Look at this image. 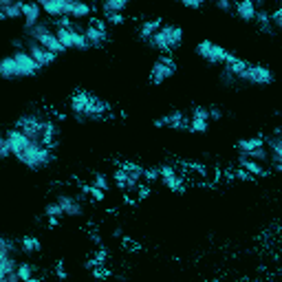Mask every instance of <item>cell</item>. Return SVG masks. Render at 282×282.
Listing matches in <instances>:
<instances>
[{
    "instance_id": "6da1fadb",
    "label": "cell",
    "mask_w": 282,
    "mask_h": 282,
    "mask_svg": "<svg viewBox=\"0 0 282 282\" xmlns=\"http://www.w3.org/2000/svg\"><path fill=\"white\" fill-rule=\"evenodd\" d=\"M4 137H7L9 143H11L13 157H16L22 165L31 167V170H40V167H44L53 159L51 150L44 148V145L38 143V141H29L18 128H11Z\"/></svg>"
},
{
    "instance_id": "7a4b0ae2",
    "label": "cell",
    "mask_w": 282,
    "mask_h": 282,
    "mask_svg": "<svg viewBox=\"0 0 282 282\" xmlns=\"http://www.w3.org/2000/svg\"><path fill=\"white\" fill-rule=\"evenodd\" d=\"M70 110H73L75 115H79V117L95 119V117H104V115L108 113V104L93 95H88V93L79 91L70 97Z\"/></svg>"
},
{
    "instance_id": "3957f363",
    "label": "cell",
    "mask_w": 282,
    "mask_h": 282,
    "mask_svg": "<svg viewBox=\"0 0 282 282\" xmlns=\"http://www.w3.org/2000/svg\"><path fill=\"white\" fill-rule=\"evenodd\" d=\"M183 40V29L181 26H172V24H163L157 33L150 38V44L159 51H172L176 48Z\"/></svg>"
},
{
    "instance_id": "277c9868",
    "label": "cell",
    "mask_w": 282,
    "mask_h": 282,
    "mask_svg": "<svg viewBox=\"0 0 282 282\" xmlns=\"http://www.w3.org/2000/svg\"><path fill=\"white\" fill-rule=\"evenodd\" d=\"M29 35H31V40H33L35 44H40V47H44L47 51H51V53H64L66 48L60 44V40H57V35H55V31H51L47 24H38L35 29H31L29 31Z\"/></svg>"
},
{
    "instance_id": "5b68a950",
    "label": "cell",
    "mask_w": 282,
    "mask_h": 282,
    "mask_svg": "<svg viewBox=\"0 0 282 282\" xmlns=\"http://www.w3.org/2000/svg\"><path fill=\"white\" fill-rule=\"evenodd\" d=\"M44 123H47V121H42V119L29 115V117H20V119H18L16 128L29 141H38V143H40V141H42V132H44Z\"/></svg>"
},
{
    "instance_id": "8992f818",
    "label": "cell",
    "mask_w": 282,
    "mask_h": 282,
    "mask_svg": "<svg viewBox=\"0 0 282 282\" xmlns=\"http://www.w3.org/2000/svg\"><path fill=\"white\" fill-rule=\"evenodd\" d=\"M196 53L203 57V60H207L210 64H225L229 57V51H225L223 47H218V44L210 42V40H203V42L196 44Z\"/></svg>"
},
{
    "instance_id": "52a82bcc",
    "label": "cell",
    "mask_w": 282,
    "mask_h": 282,
    "mask_svg": "<svg viewBox=\"0 0 282 282\" xmlns=\"http://www.w3.org/2000/svg\"><path fill=\"white\" fill-rule=\"evenodd\" d=\"M238 79L242 82H249V84H256V86H267V84L273 82V73L267 69V66H258V64H249L242 75Z\"/></svg>"
},
{
    "instance_id": "ba28073f",
    "label": "cell",
    "mask_w": 282,
    "mask_h": 282,
    "mask_svg": "<svg viewBox=\"0 0 282 282\" xmlns=\"http://www.w3.org/2000/svg\"><path fill=\"white\" fill-rule=\"evenodd\" d=\"M172 75H174V60H172V55H161L152 64L150 84H163L167 77H172Z\"/></svg>"
},
{
    "instance_id": "9c48e42d",
    "label": "cell",
    "mask_w": 282,
    "mask_h": 282,
    "mask_svg": "<svg viewBox=\"0 0 282 282\" xmlns=\"http://www.w3.org/2000/svg\"><path fill=\"white\" fill-rule=\"evenodd\" d=\"M55 35H57V40H60V44L64 48H86L88 47L84 33H79L77 29H62V26H57Z\"/></svg>"
},
{
    "instance_id": "30bf717a",
    "label": "cell",
    "mask_w": 282,
    "mask_h": 282,
    "mask_svg": "<svg viewBox=\"0 0 282 282\" xmlns=\"http://www.w3.org/2000/svg\"><path fill=\"white\" fill-rule=\"evenodd\" d=\"M75 0H42L40 7L42 11H47L51 18H70Z\"/></svg>"
},
{
    "instance_id": "8fae6325",
    "label": "cell",
    "mask_w": 282,
    "mask_h": 282,
    "mask_svg": "<svg viewBox=\"0 0 282 282\" xmlns=\"http://www.w3.org/2000/svg\"><path fill=\"white\" fill-rule=\"evenodd\" d=\"M13 60H16V64H18V75H20V77H33L40 70V66L35 64V60L29 53L18 51V53H13Z\"/></svg>"
},
{
    "instance_id": "7c38bea8",
    "label": "cell",
    "mask_w": 282,
    "mask_h": 282,
    "mask_svg": "<svg viewBox=\"0 0 282 282\" xmlns=\"http://www.w3.org/2000/svg\"><path fill=\"white\" fill-rule=\"evenodd\" d=\"M29 53L31 57L35 60V64L40 66V69H44V66H48L51 62H55V53H51V51H47L44 47H40V44H35V42H31L29 44Z\"/></svg>"
},
{
    "instance_id": "4fadbf2b",
    "label": "cell",
    "mask_w": 282,
    "mask_h": 282,
    "mask_svg": "<svg viewBox=\"0 0 282 282\" xmlns=\"http://www.w3.org/2000/svg\"><path fill=\"white\" fill-rule=\"evenodd\" d=\"M207 123H210V110L207 108H196L189 117V132H205Z\"/></svg>"
},
{
    "instance_id": "5bb4252c",
    "label": "cell",
    "mask_w": 282,
    "mask_h": 282,
    "mask_svg": "<svg viewBox=\"0 0 282 282\" xmlns=\"http://www.w3.org/2000/svg\"><path fill=\"white\" fill-rule=\"evenodd\" d=\"M159 172H161V183L165 185L167 189H172V192H181V188H183V181H181V176L174 172V167L163 165Z\"/></svg>"
},
{
    "instance_id": "9a60e30c",
    "label": "cell",
    "mask_w": 282,
    "mask_h": 282,
    "mask_svg": "<svg viewBox=\"0 0 282 282\" xmlns=\"http://www.w3.org/2000/svg\"><path fill=\"white\" fill-rule=\"evenodd\" d=\"M40 11H42V7H40V2H24V11H22V18H24V29H35V26L40 24Z\"/></svg>"
},
{
    "instance_id": "2e32d148",
    "label": "cell",
    "mask_w": 282,
    "mask_h": 282,
    "mask_svg": "<svg viewBox=\"0 0 282 282\" xmlns=\"http://www.w3.org/2000/svg\"><path fill=\"white\" fill-rule=\"evenodd\" d=\"M24 11V2H13V0H0V18L9 20V18H22Z\"/></svg>"
},
{
    "instance_id": "e0dca14e",
    "label": "cell",
    "mask_w": 282,
    "mask_h": 282,
    "mask_svg": "<svg viewBox=\"0 0 282 282\" xmlns=\"http://www.w3.org/2000/svg\"><path fill=\"white\" fill-rule=\"evenodd\" d=\"M154 126H170V128H189V119L183 113H172L167 117H161L154 121Z\"/></svg>"
},
{
    "instance_id": "ac0fdd59",
    "label": "cell",
    "mask_w": 282,
    "mask_h": 282,
    "mask_svg": "<svg viewBox=\"0 0 282 282\" xmlns=\"http://www.w3.org/2000/svg\"><path fill=\"white\" fill-rule=\"evenodd\" d=\"M84 38H86L88 47H99L106 42V29H99L97 24H88L84 29Z\"/></svg>"
},
{
    "instance_id": "d6986e66",
    "label": "cell",
    "mask_w": 282,
    "mask_h": 282,
    "mask_svg": "<svg viewBox=\"0 0 282 282\" xmlns=\"http://www.w3.org/2000/svg\"><path fill=\"white\" fill-rule=\"evenodd\" d=\"M247 66H249V64H247L245 60H240V57L232 55V53H229L227 62H225V70H227L229 75H234V77H240V75H242V70H245Z\"/></svg>"
},
{
    "instance_id": "ffe728a7",
    "label": "cell",
    "mask_w": 282,
    "mask_h": 282,
    "mask_svg": "<svg viewBox=\"0 0 282 282\" xmlns=\"http://www.w3.org/2000/svg\"><path fill=\"white\" fill-rule=\"evenodd\" d=\"M236 13H238V18H242V20H256V4H254V0H240V2L236 4Z\"/></svg>"
},
{
    "instance_id": "44dd1931",
    "label": "cell",
    "mask_w": 282,
    "mask_h": 282,
    "mask_svg": "<svg viewBox=\"0 0 282 282\" xmlns=\"http://www.w3.org/2000/svg\"><path fill=\"white\" fill-rule=\"evenodd\" d=\"M57 205H60L62 210H64V214H69V216L82 214V207H79V203L73 201L70 196H64V194H60V196H57Z\"/></svg>"
},
{
    "instance_id": "7402d4cb",
    "label": "cell",
    "mask_w": 282,
    "mask_h": 282,
    "mask_svg": "<svg viewBox=\"0 0 282 282\" xmlns=\"http://www.w3.org/2000/svg\"><path fill=\"white\" fill-rule=\"evenodd\" d=\"M123 170L128 172V189H135L137 185L141 183V179H143V170L137 167V165H132V163H126Z\"/></svg>"
},
{
    "instance_id": "603a6c76",
    "label": "cell",
    "mask_w": 282,
    "mask_h": 282,
    "mask_svg": "<svg viewBox=\"0 0 282 282\" xmlns=\"http://www.w3.org/2000/svg\"><path fill=\"white\" fill-rule=\"evenodd\" d=\"M260 148H264V139H262V137H254V139L238 141V150H240V154H249V152L260 150Z\"/></svg>"
},
{
    "instance_id": "cb8c5ba5",
    "label": "cell",
    "mask_w": 282,
    "mask_h": 282,
    "mask_svg": "<svg viewBox=\"0 0 282 282\" xmlns=\"http://www.w3.org/2000/svg\"><path fill=\"white\" fill-rule=\"evenodd\" d=\"M240 167L247 172V174H254V176H264V170L260 167L258 161H251V159H247L245 154H240Z\"/></svg>"
},
{
    "instance_id": "d4e9b609",
    "label": "cell",
    "mask_w": 282,
    "mask_h": 282,
    "mask_svg": "<svg viewBox=\"0 0 282 282\" xmlns=\"http://www.w3.org/2000/svg\"><path fill=\"white\" fill-rule=\"evenodd\" d=\"M161 18H154V20H148V22H143V24H141V29H139V35L141 38H145V40H150L152 38L154 33H157L159 29H161Z\"/></svg>"
},
{
    "instance_id": "484cf974",
    "label": "cell",
    "mask_w": 282,
    "mask_h": 282,
    "mask_svg": "<svg viewBox=\"0 0 282 282\" xmlns=\"http://www.w3.org/2000/svg\"><path fill=\"white\" fill-rule=\"evenodd\" d=\"M18 271V260L13 256H2L0 258V278L11 276V273Z\"/></svg>"
},
{
    "instance_id": "4316f807",
    "label": "cell",
    "mask_w": 282,
    "mask_h": 282,
    "mask_svg": "<svg viewBox=\"0 0 282 282\" xmlns=\"http://www.w3.org/2000/svg\"><path fill=\"white\" fill-rule=\"evenodd\" d=\"M20 251L22 254H38L40 251V240L33 236H24L20 240Z\"/></svg>"
},
{
    "instance_id": "83f0119b",
    "label": "cell",
    "mask_w": 282,
    "mask_h": 282,
    "mask_svg": "<svg viewBox=\"0 0 282 282\" xmlns=\"http://www.w3.org/2000/svg\"><path fill=\"white\" fill-rule=\"evenodd\" d=\"M126 7H128V0H106V2L101 4L106 16H108V13H121Z\"/></svg>"
},
{
    "instance_id": "f1b7e54d",
    "label": "cell",
    "mask_w": 282,
    "mask_h": 282,
    "mask_svg": "<svg viewBox=\"0 0 282 282\" xmlns=\"http://www.w3.org/2000/svg\"><path fill=\"white\" fill-rule=\"evenodd\" d=\"M55 123L53 121H47L44 123V132H42V141H40V143L44 145V148H51L53 143H55Z\"/></svg>"
},
{
    "instance_id": "f546056e",
    "label": "cell",
    "mask_w": 282,
    "mask_h": 282,
    "mask_svg": "<svg viewBox=\"0 0 282 282\" xmlns=\"http://www.w3.org/2000/svg\"><path fill=\"white\" fill-rule=\"evenodd\" d=\"M269 150H271V159H273V163H276V167L282 172V141L280 139L271 141V143H269Z\"/></svg>"
},
{
    "instance_id": "4dcf8cb0",
    "label": "cell",
    "mask_w": 282,
    "mask_h": 282,
    "mask_svg": "<svg viewBox=\"0 0 282 282\" xmlns=\"http://www.w3.org/2000/svg\"><path fill=\"white\" fill-rule=\"evenodd\" d=\"M91 11H93L91 4L77 2V0H75V2H73V11H70V18H86Z\"/></svg>"
},
{
    "instance_id": "1f68e13d",
    "label": "cell",
    "mask_w": 282,
    "mask_h": 282,
    "mask_svg": "<svg viewBox=\"0 0 282 282\" xmlns=\"http://www.w3.org/2000/svg\"><path fill=\"white\" fill-rule=\"evenodd\" d=\"M82 192L86 194V196H91L93 201H104V198H106V192H104V189L95 188V185H84Z\"/></svg>"
},
{
    "instance_id": "d6a6232c",
    "label": "cell",
    "mask_w": 282,
    "mask_h": 282,
    "mask_svg": "<svg viewBox=\"0 0 282 282\" xmlns=\"http://www.w3.org/2000/svg\"><path fill=\"white\" fill-rule=\"evenodd\" d=\"M115 183H117L119 189H128V172L123 170V167H119V170L115 172Z\"/></svg>"
},
{
    "instance_id": "836d02e7",
    "label": "cell",
    "mask_w": 282,
    "mask_h": 282,
    "mask_svg": "<svg viewBox=\"0 0 282 282\" xmlns=\"http://www.w3.org/2000/svg\"><path fill=\"white\" fill-rule=\"evenodd\" d=\"M44 214H47V218H60V216L64 214V210H62L57 203H51V205L44 207Z\"/></svg>"
},
{
    "instance_id": "e575fe53",
    "label": "cell",
    "mask_w": 282,
    "mask_h": 282,
    "mask_svg": "<svg viewBox=\"0 0 282 282\" xmlns=\"http://www.w3.org/2000/svg\"><path fill=\"white\" fill-rule=\"evenodd\" d=\"M18 276H20L22 282H26L29 278H33V267H31V264H26V262L18 264Z\"/></svg>"
},
{
    "instance_id": "d590c367",
    "label": "cell",
    "mask_w": 282,
    "mask_h": 282,
    "mask_svg": "<svg viewBox=\"0 0 282 282\" xmlns=\"http://www.w3.org/2000/svg\"><path fill=\"white\" fill-rule=\"evenodd\" d=\"M0 157H2V159L13 157V152H11V143H9L7 137H4V139H0Z\"/></svg>"
},
{
    "instance_id": "8d00e7d4",
    "label": "cell",
    "mask_w": 282,
    "mask_h": 282,
    "mask_svg": "<svg viewBox=\"0 0 282 282\" xmlns=\"http://www.w3.org/2000/svg\"><path fill=\"white\" fill-rule=\"evenodd\" d=\"M247 159H251V161H264V159H267V150L264 148H260V150H254V152H249V154H245Z\"/></svg>"
},
{
    "instance_id": "74e56055",
    "label": "cell",
    "mask_w": 282,
    "mask_h": 282,
    "mask_svg": "<svg viewBox=\"0 0 282 282\" xmlns=\"http://www.w3.org/2000/svg\"><path fill=\"white\" fill-rule=\"evenodd\" d=\"M11 251H13V245L7 240V238H0V258L2 256H11Z\"/></svg>"
},
{
    "instance_id": "f35d334b",
    "label": "cell",
    "mask_w": 282,
    "mask_h": 282,
    "mask_svg": "<svg viewBox=\"0 0 282 282\" xmlns=\"http://www.w3.org/2000/svg\"><path fill=\"white\" fill-rule=\"evenodd\" d=\"M143 179L148 181V183H152V181L161 179V172L159 170H143Z\"/></svg>"
},
{
    "instance_id": "ab89813d",
    "label": "cell",
    "mask_w": 282,
    "mask_h": 282,
    "mask_svg": "<svg viewBox=\"0 0 282 282\" xmlns=\"http://www.w3.org/2000/svg\"><path fill=\"white\" fill-rule=\"evenodd\" d=\"M106 20H108L110 24H121L126 18H123V13H108V16H106Z\"/></svg>"
},
{
    "instance_id": "60d3db41",
    "label": "cell",
    "mask_w": 282,
    "mask_h": 282,
    "mask_svg": "<svg viewBox=\"0 0 282 282\" xmlns=\"http://www.w3.org/2000/svg\"><path fill=\"white\" fill-rule=\"evenodd\" d=\"M256 20H258L262 26H267L269 22H271V16H269L267 11H258V13H256Z\"/></svg>"
},
{
    "instance_id": "b9f144b4",
    "label": "cell",
    "mask_w": 282,
    "mask_h": 282,
    "mask_svg": "<svg viewBox=\"0 0 282 282\" xmlns=\"http://www.w3.org/2000/svg\"><path fill=\"white\" fill-rule=\"evenodd\" d=\"M95 188H99V189H104V192H106V189H108V181H106L101 174H97L95 176Z\"/></svg>"
},
{
    "instance_id": "7bdbcfd3",
    "label": "cell",
    "mask_w": 282,
    "mask_h": 282,
    "mask_svg": "<svg viewBox=\"0 0 282 282\" xmlns=\"http://www.w3.org/2000/svg\"><path fill=\"white\" fill-rule=\"evenodd\" d=\"M273 22H276V24H278V29H282V7H278L276 9V11H273Z\"/></svg>"
},
{
    "instance_id": "ee69618b",
    "label": "cell",
    "mask_w": 282,
    "mask_h": 282,
    "mask_svg": "<svg viewBox=\"0 0 282 282\" xmlns=\"http://www.w3.org/2000/svg\"><path fill=\"white\" fill-rule=\"evenodd\" d=\"M183 7H189V9H201V7H203V0H183Z\"/></svg>"
},
{
    "instance_id": "f6af8a7d",
    "label": "cell",
    "mask_w": 282,
    "mask_h": 282,
    "mask_svg": "<svg viewBox=\"0 0 282 282\" xmlns=\"http://www.w3.org/2000/svg\"><path fill=\"white\" fill-rule=\"evenodd\" d=\"M55 276L60 278V280H64V278H66V271H64V262H57V267H55Z\"/></svg>"
},
{
    "instance_id": "bcb514c9",
    "label": "cell",
    "mask_w": 282,
    "mask_h": 282,
    "mask_svg": "<svg viewBox=\"0 0 282 282\" xmlns=\"http://www.w3.org/2000/svg\"><path fill=\"white\" fill-rule=\"evenodd\" d=\"M93 276H95V278H108L110 271H108V269H93Z\"/></svg>"
},
{
    "instance_id": "7dc6e473",
    "label": "cell",
    "mask_w": 282,
    "mask_h": 282,
    "mask_svg": "<svg viewBox=\"0 0 282 282\" xmlns=\"http://www.w3.org/2000/svg\"><path fill=\"white\" fill-rule=\"evenodd\" d=\"M57 26H62V29H73V24H70V18H60Z\"/></svg>"
},
{
    "instance_id": "c3c4849f",
    "label": "cell",
    "mask_w": 282,
    "mask_h": 282,
    "mask_svg": "<svg viewBox=\"0 0 282 282\" xmlns=\"http://www.w3.org/2000/svg\"><path fill=\"white\" fill-rule=\"evenodd\" d=\"M139 198H148L150 196V188L148 185H143V188H139V194H137Z\"/></svg>"
},
{
    "instance_id": "681fc988",
    "label": "cell",
    "mask_w": 282,
    "mask_h": 282,
    "mask_svg": "<svg viewBox=\"0 0 282 282\" xmlns=\"http://www.w3.org/2000/svg\"><path fill=\"white\" fill-rule=\"evenodd\" d=\"M216 4H218V9H225V11L229 9V0H218Z\"/></svg>"
},
{
    "instance_id": "f907efd6",
    "label": "cell",
    "mask_w": 282,
    "mask_h": 282,
    "mask_svg": "<svg viewBox=\"0 0 282 282\" xmlns=\"http://www.w3.org/2000/svg\"><path fill=\"white\" fill-rule=\"evenodd\" d=\"M95 260H97V264H99V267H101V262H104V260H106V251H99Z\"/></svg>"
},
{
    "instance_id": "816d5d0a",
    "label": "cell",
    "mask_w": 282,
    "mask_h": 282,
    "mask_svg": "<svg viewBox=\"0 0 282 282\" xmlns=\"http://www.w3.org/2000/svg\"><path fill=\"white\" fill-rule=\"evenodd\" d=\"M210 119H220V110L212 108V110H210Z\"/></svg>"
},
{
    "instance_id": "f5cc1de1",
    "label": "cell",
    "mask_w": 282,
    "mask_h": 282,
    "mask_svg": "<svg viewBox=\"0 0 282 282\" xmlns=\"http://www.w3.org/2000/svg\"><path fill=\"white\" fill-rule=\"evenodd\" d=\"M236 176H238V179H249V174H247V172H238Z\"/></svg>"
},
{
    "instance_id": "db71d44e",
    "label": "cell",
    "mask_w": 282,
    "mask_h": 282,
    "mask_svg": "<svg viewBox=\"0 0 282 282\" xmlns=\"http://www.w3.org/2000/svg\"><path fill=\"white\" fill-rule=\"evenodd\" d=\"M57 225V218H48V227H55Z\"/></svg>"
},
{
    "instance_id": "11a10c76",
    "label": "cell",
    "mask_w": 282,
    "mask_h": 282,
    "mask_svg": "<svg viewBox=\"0 0 282 282\" xmlns=\"http://www.w3.org/2000/svg\"><path fill=\"white\" fill-rule=\"evenodd\" d=\"M26 282H40V280H38V278H29V280H26Z\"/></svg>"
},
{
    "instance_id": "9f6ffc18",
    "label": "cell",
    "mask_w": 282,
    "mask_h": 282,
    "mask_svg": "<svg viewBox=\"0 0 282 282\" xmlns=\"http://www.w3.org/2000/svg\"><path fill=\"white\" fill-rule=\"evenodd\" d=\"M280 141H282V137H280Z\"/></svg>"
}]
</instances>
